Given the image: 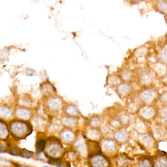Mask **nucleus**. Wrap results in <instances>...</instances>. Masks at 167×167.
I'll return each mask as SVG.
<instances>
[{
	"instance_id": "21",
	"label": "nucleus",
	"mask_w": 167,
	"mask_h": 167,
	"mask_svg": "<svg viewBox=\"0 0 167 167\" xmlns=\"http://www.w3.org/2000/svg\"></svg>"
},
{
	"instance_id": "14",
	"label": "nucleus",
	"mask_w": 167,
	"mask_h": 167,
	"mask_svg": "<svg viewBox=\"0 0 167 167\" xmlns=\"http://www.w3.org/2000/svg\"><path fill=\"white\" fill-rule=\"evenodd\" d=\"M127 3L131 5H138L144 0H124Z\"/></svg>"
},
{
	"instance_id": "10",
	"label": "nucleus",
	"mask_w": 167,
	"mask_h": 167,
	"mask_svg": "<svg viewBox=\"0 0 167 167\" xmlns=\"http://www.w3.org/2000/svg\"><path fill=\"white\" fill-rule=\"evenodd\" d=\"M117 163L120 166H127L130 164V159L126 155H122L118 158Z\"/></svg>"
},
{
	"instance_id": "13",
	"label": "nucleus",
	"mask_w": 167,
	"mask_h": 167,
	"mask_svg": "<svg viewBox=\"0 0 167 167\" xmlns=\"http://www.w3.org/2000/svg\"><path fill=\"white\" fill-rule=\"evenodd\" d=\"M160 117L163 120H167V106L163 108L160 111Z\"/></svg>"
},
{
	"instance_id": "9",
	"label": "nucleus",
	"mask_w": 167,
	"mask_h": 167,
	"mask_svg": "<svg viewBox=\"0 0 167 167\" xmlns=\"http://www.w3.org/2000/svg\"><path fill=\"white\" fill-rule=\"evenodd\" d=\"M115 138L119 142H124L127 139L128 135L126 132L122 130L117 131L115 133Z\"/></svg>"
},
{
	"instance_id": "5",
	"label": "nucleus",
	"mask_w": 167,
	"mask_h": 167,
	"mask_svg": "<svg viewBox=\"0 0 167 167\" xmlns=\"http://www.w3.org/2000/svg\"><path fill=\"white\" fill-rule=\"evenodd\" d=\"M140 80L141 82L146 85H149L152 81V77L150 73L147 71H143L139 77Z\"/></svg>"
},
{
	"instance_id": "16",
	"label": "nucleus",
	"mask_w": 167,
	"mask_h": 167,
	"mask_svg": "<svg viewBox=\"0 0 167 167\" xmlns=\"http://www.w3.org/2000/svg\"><path fill=\"white\" fill-rule=\"evenodd\" d=\"M162 100H163V101H164V102L167 103V93H165L163 94V95H162Z\"/></svg>"
},
{
	"instance_id": "20",
	"label": "nucleus",
	"mask_w": 167,
	"mask_h": 167,
	"mask_svg": "<svg viewBox=\"0 0 167 167\" xmlns=\"http://www.w3.org/2000/svg\"></svg>"
},
{
	"instance_id": "8",
	"label": "nucleus",
	"mask_w": 167,
	"mask_h": 167,
	"mask_svg": "<svg viewBox=\"0 0 167 167\" xmlns=\"http://www.w3.org/2000/svg\"><path fill=\"white\" fill-rule=\"evenodd\" d=\"M131 86L129 85L126 83H122L118 86V93L120 94L122 96H124L129 93L131 91Z\"/></svg>"
},
{
	"instance_id": "1",
	"label": "nucleus",
	"mask_w": 167,
	"mask_h": 167,
	"mask_svg": "<svg viewBox=\"0 0 167 167\" xmlns=\"http://www.w3.org/2000/svg\"><path fill=\"white\" fill-rule=\"evenodd\" d=\"M154 166L167 167V154L163 151L159 152L154 159Z\"/></svg>"
},
{
	"instance_id": "15",
	"label": "nucleus",
	"mask_w": 167,
	"mask_h": 167,
	"mask_svg": "<svg viewBox=\"0 0 167 167\" xmlns=\"http://www.w3.org/2000/svg\"><path fill=\"white\" fill-rule=\"evenodd\" d=\"M46 144V143L44 140H41L39 141L38 144H37V148L39 150H42L44 148Z\"/></svg>"
},
{
	"instance_id": "18",
	"label": "nucleus",
	"mask_w": 167,
	"mask_h": 167,
	"mask_svg": "<svg viewBox=\"0 0 167 167\" xmlns=\"http://www.w3.org/2000/svg\"><path fill=\"white\" fill-rule=\"evenodd\" d=\"M31 155L30 154V152H24V153L23 152V156L24 157H31Z\"/></svg>"
},
{
	"instance_id": "11",
	"label": "nucleus",
	"mask_w": 167,
	"mask_h": 167,
	"mask_svg": "<svg viewBox=\"0 0 167 167\" xmlns=\"http://www.w3.org/2000/svg\"><path fill=\"white\" fill-rule=\"evenodd\" d=\"M105 148L106 150L112 152L116 149V144L112 140H108L105 143Z\"/></svg>"
},
{
	"instance_id": "2",
	"label": "nucleus",
	"mask_w": 167,
	"mask_h": 167,
	"mask_svg": "<svg viewBox=\"0 0 167 167\" xmlns=\"http://www.w3.org/2000/svg\"><path fill=\"white\" fill-rule=\"evenodd\" d=\"M154 10L165 16H167V0H157L155 3Z\"/></svg>"
},
{
	"instance_id": "6",
	"label": "nucleus",
	"mask_w": 167,
	"mask_h": 167,
	"mask_svg": "<svg viewBox=\"0 0 167 167\" xmlns=\"http://www.w3.org/2000/svg\"><path fill=\"white\" fill-rule=\"evenodd\" d=\"M154 113L155 110L154 108L149 106L143 107L140 111V113L142 116L146 119L152 118L154 114Z\"/></svg>"
},
{
	"instance_id": "12",
	"label": "nucleus",
	"mask_w": 167,
	"mask_h": 167,
	"mask_svg": "<svg viewBox=\"0 0 167 167\" xmlns=\"http://www.w3.org/2000/svg\"><path fill=\"white\" fill-rule=\"evenodd\" d=\"M131 75H132L131 72L129 71H124L122 73V78L125 80H129L131 78Z\"/></svg>"
},
{
	"instance_id": "7",
	"label": "nucleus",
	"mask_w": 167,
	"mask_h": 167,
	"mask_svg": "<svg viewBox=\"0 0 167 167\" xmlns=\"http://www.w3.org/2000/svg\"><path fill=\"white\" fill-rule=\"evenodd\" d=\"M158 61L162 64H167V46L162 48L157 54Z\"/></svg>"
},
{
	"instance_id": "17",
	"label": "nucleus",
	"mask_w": 167,
	"mask_h": 167,
	"mask_svg": "<svg viewBox=\"0 0 167 167\" xmlns=\"http://www.w3.org/2000/svg\"><path fill=\"white\" fill-rule=\"evenodd\" d=\"M19 152V150L17 149H13L11 150V154H17V153Z\"/></svg>"
},
{
	"instance_id": "4",
	"label": "nucleus",
	"mask_w": 167,
	"mask_h": 167,
	"mask_svg": "<svg viewBox=\"0 0 167 167\" xmlns=\"http://www.w3.org/2000/svg\"><path fill=\"white\" fill-rule=\"evenodd\" d=\"M137 164L139 167H153L154 162L150 157H143L138 160Z\"/></svg>"
},
{
	"instance_id": "3",
	"label": "nucleus",
	"mask_w": 167,
	"mask_h": 167,
	"mask_svg": "<svg viewBox=\"0 0 167 167\" xmlns=\"http://www.w3.org/2000/svg\"><path fill=\"white\" fill-rule=\"evenodd\" d=\"M156 96V93L152 89H147L143 91L141 93L140 98L141 100L145 103H150L154 100Z\"/></svg>"
},
{
	"instance_id": "19",
	"label": "nucleus",
	"mask_w": 167,
	"mask_h": 167,
	"mask_svg": "<svg viewBox=\"0 0 167 167\" xmlns=\"http://www.w3.org/2000/svg\"><path fill=\"white\" fill-rule=\"evenodd\" d=\"M150 1H153V0H150ZM155 1H157V0H155Z\"/></svg>"
}]
</instances>
